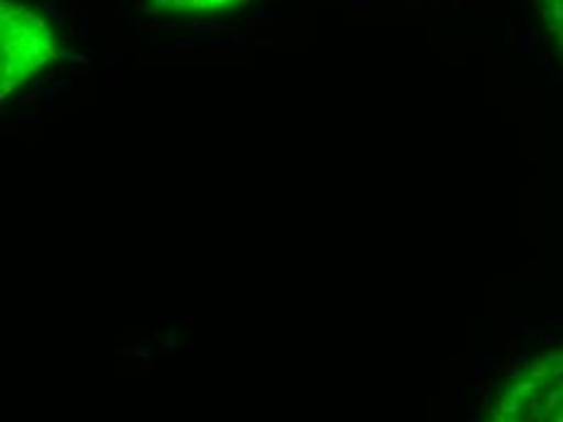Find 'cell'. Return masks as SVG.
I'll return each mask as SVG.
<instances>
[{
    "label": "cell",
    "mask_w": 563,
    "mask_h": 422,
    "mask_svg": "<svg viewBox=\"0 0 563 422\" xmlns=\"http://www.w3.org/2000/svg\"><path fill=\"white\" fill-rule=\"evenodd\" d=\"M539 20L554 52L563 58V0H537Z\"/></svg>",
    "instance_id": "cell-4"
},
{
    "label": "cell",
    "mask_w": 563,
    "mask_h": 422,
    "mask_svg": "<svg viewBox=\"0 0 563 422\" xmlns=\"http://www.w3.org/2000/svg\"><path fill=\"white\" fill-rule=\"evenodd\" d=\"M496 422H563V349L537 362L500 393Z\"/></svg>",
    "instance_id": "cell-2"
},
{
    "label": "cell",
    "mask_w": 563,
    "mask_h": 422,
    "mask_svg": "<svg viewBox=\"0 0 563 422\" xmlns=\"http://www.w3.org/2000/svg\"><path fill=\"white\" fill-rule=\"evenodd\" d=\"M62 52L46 15L22 0L0 5V92L13 96Z\"/></svg>",
    "instance_id": "cell-1"
},
{
    "label": "cell",
    "mask_w": 563,
    "mask_h": 422,
    "mask_svg": "<svg viewBox=\"0 0 563 422\" xmlns=\"http://www.w3.org/2000/svg\"><path fill=\"white\" fill-rule=\"evenodd\" d=\"M245 3L249 0H151L156 10L170 15H227Z\"/></svg>",
    "instance_id": "cell-3"
}]
</instances>
